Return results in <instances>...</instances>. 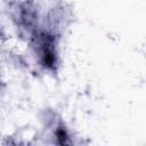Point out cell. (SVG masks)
<instances>
[{
    "instance_id": "4",
    "label": "cell",
    "mask_w": 146,
    "mask_h": 146,
    "mask_svg": "<svg viewBox=\"0 0 146 146\" xmlns=\"http://www.w3.org/2000/svg\"><path fill=\"white\" fill-rule=\"evenodd\" d=\"M0 89H1V80H0Z\"/></svg>"
},
{
    "instance_id": "3",
    "label": "cell",
    "mask_w": 146,
    "mask_h": 146,
    "mask_svg": "<svg viewBox=\"0 0 146 146\" xmlns=\"http://www.w3.org/2000/svg\"><path fill=\"white\" fill-rule=\"evenodd\" d=\"M54 133H55V137H56V140L58 144H62V145L63 144H71L70 135H68V132H67V130L63 123H59L56 125Z\"/></svg>"
},
{
    "instance_id": "2",
    "label": "cell",
    "mask_w": 146,
    "mask_h": 146,
    "mask_svg": "<svg viewBox=\"0 0 146 146\" xmlns=\"http://www.w3.org/2000/svg\"><path fill=\"white\" fill-rule=\"evenodd\" d=\"M14 21L16 25L26 33L30 38L39 27L38 25V10L35 6L29 1L18 2L14 8Z\"/></svg>"
},
{
    "instance_id": "1",
    "label": "cell",
    "mask_w": 146,
    "mask_h": 146,
    "mask_svg": "<svg viewBox=\"0 0 146 146\" xmlns=\"http://www.w3.org/2000/svg\"><path fill=\"white\" fill-rule=\"evenodd\" d=\"M30 39L39 64L47 71L56 72L59 65L57 34L52 31L38 27Z\"/></svg>"
}]
</instances>
